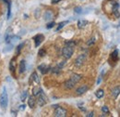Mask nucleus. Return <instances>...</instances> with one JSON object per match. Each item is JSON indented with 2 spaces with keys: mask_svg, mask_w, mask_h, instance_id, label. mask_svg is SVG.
I'll return each mask as SVG.
<instances>
[{
  "mask_svg": "<svg viewBox=\"0 0 120 117\" xmlns=\"http://www.w3.org/2000/svg\"><path fill=\"white\" fill-rule=\"evenodd\" d=\"M38 70H40V72L43 74H45V73H47L50 71V67L45 65V64H41V65L38 66Z\"/></svg>",
  "mask_w": 120,
  "mask_h": 117,
  "instance_id": "nucleus-7",
  "label": "nucleus"
},
{
  "mask_svg": "<svg viewBox=\"0 0 120 117\" xmlns=\"http://www.w3.org/2000/svg\"><path fill=\"white\" fill-rule=\"evenodd\" d=\"M68 22V21H62V22H60L59 24H58V26H57V28H56V31H59L60 29H62V28H63V27H64V26H65V25H66V24H67Z\"/></svg>",
  "mask_w": 120,
  "mask_h": 117,
  "instance_id": "nucleus-20",
  "label": "nucleus"
},
{
  "mask_svg": "<svg viewBox=\"0 0 120 117\" xmlns=\"http://www.w3.org/2000/svg\"><path fill=\"white\" fill-rule=\"evenodd\" d=\"M92 116H94V113L91 112V113H88L87 114V117H92Z\"/></svg>",
  "mask_w": 120,
  "mask_h": 117,
  "instance_id": "nucleus-33",
  "label": "nucleus"
},
{
  "mask_svg": "<svg viewBox=\"0 0 120 117\" xmlns=\"http://www.w3.org/2000/svg\"><path fill=\"white\" fill-rule=\"evenodd\" d=\"M44 39H45V36L43 35V34H37V35H35L34 37H33V40H34V42H35V46L37 47V46H39L41 43L44 41Z\"/></svg>",
  "mask_w": 120,
  "mask_h": 117,
  "instance_id": "nucleus-6",
  "label": "nucleus"
},
{
  "mask_svg": "<svg viewBox=\"0 0 120 117\" xmlns=\"http://www.w3.org/2000/svg\"><path fill=\"white\" fill-rule=\"evenodd\" d=\"M81 75L80 74H77V73H73L72 75H71V77H70V79L75 83V84H77L78 82H79V80L81 79Z\"/></svg>",
  "mask_w": 120,
  "mask_h": 117,
  "instance_id": "nucleus-12",
  "label": "nucleus"
},
{
  "mask_svg": "<svg viewBox=\"0 0 120 117\" xmlns=\"http://www.w3.org/2000/svg\"><path fill=\"white\" fill-rule=\"evenodd\" d=\"M45 20H50V19H52L53 18V13L51 12V11H46V13L45 15Z\"/></svg>",
  "mask_w": 120,
  "mask_h": 117,
  "instance_id": "nucleus-21",
  "label": "nucleus"
},
{
  "mask_svg": "<svg viewBox=\"0 0 120 117\" xmlns=\"http://www.w3.org/2000/svg\"><path fill=\"white\" fill-rule=\"evenodd\" d=\"M119 34H120V31H119Z\"/></svg>",
  "mask_w": 120,
  "mask_h": 117,
  "instance_id": "nucleus-37",
  "label": "nucleus"
},
{
  "mask_svg": "<svg viewBox=\"0 0 120 117\" xmlns=\"http://www.w3.org/2000/svg\"><path fill=\"white\" fill-rule=\"evenodd\" d=\"M37 97H38L37 98V102L39 104V106H44V105L46 104V102H47V98H46V96H45V94L44 93L43 90L39 93V95Z\"/></svg>",
  "mask_w": 120,
  "mask_h": 117,
  "instance_id": "nucleus-3",
  "label": "nucleus"
},
{
  "mask_svg": "<svg viewBox=\"0 0 120 117\" xmlns=\"http://www.w3.org/2000/svg\"><path fill=\"white\" fill-rule=\"evenodd\" d=\"M102 111H103L105 113H109V109H108L106 106H104V107L102 108Z\"/></svg>",
  "mask_w": 120,
  "mask_h": 117,
  "instance_id": "nucleus-30",
  "label": "nucleus"
},
{
  "mask_svg": "<svg viewBox=\"0 0 120 117\" xmlns=\"http://www.w3.org/2000/svg\"><path fill=\"white\" fill-rule=\"evenodd\" d=\"M87 24H88V21H85V20H79V21H78V27H79V29H83Z\"/></svg>",
  "mask_w": 120,
  "mask_h": 117,
  "instance_id": "nucleus-14",
  "label": "nucleus"
},
{
  "mask_svg": "<svg viewBox=\"0 0 120 117\" xmlns=\"http://www.w3.org/2000/svg\"><path fill=\"white\" fill-rule=\"evenodd\" d=\"M94 42H95V38H94V37H92V38H90V41H88L87 45H88V46H90V45L93 44Z\"/></svg>",
  "mask_w": 120,
  "mask_h": 117,
  "instance_id": "nucleus-28",
  "label": "nucleus"
},
{
  "mask_svg": "<svg viewBox=\"0 0 120 117\" xmlns=\"http://www.w3.org/2000/svg\"><path fill=\"white\" fill-rule=\"evenodd\" d=\"M66 45H68V46H75V45H76V43L74 42V41H67L66 42Z\"/></svg>",
  "mask_w": 120,
  "mask_h": 117,
  "instance_id": "nucleus-26",
  "label": "nucleus"
},
{
  "mask_svg": "<svg viewBox=\"0 0 120 117\" xmlns=\"http://www.w3.org/2000/svg\"><path fill=\"white\" fill-rule=\"evenodd\" d=\"M73 52H74V48L73 46H68L66 45L63 49H62V54H63V57L65 58H70L71 56L73 55Z\"/></svg>",
  "mask_w": 120,
  "mask_h": 117,
  "instance_id": "nucleus-2",
  "label": "nucleus"
},
{
  "mask_svg": "<svg viewBox=\"0 0 120 117\" xmlns=\"http://www.w3.org/2000/svg\"><path fill=\"white\" fill-rule=\"evenodd\" d=\"M100 82H101V77L98 79V82H97V84H100Z\"/></svg>",
  "mask_w": 120,
  "mask_h": 117,
  "instance_id": "nucleus-35",
  "label": "nucleus"
},
{
  "mask_svg": "<svg viewBox=\"0 0 120 117\" xmlns=\"http://www.w3.org/2000/svg\"><path fill=\"white\" fill-rule=\"evenodd\" d=\"M30 81H33L34 83H36V84H40V78L38 77V75H37V73H32V74L30 75Z\"/></svg>",
  "mask_w": 120,
  "mask_h": 117,
  "instance_id": "nucleus-13",
  "label": "nucleus"
},
{
  "mask_svg": "<svg viewBox=\"0 0 120 117\" xmlns=\"http://www.w3.org/2000/svg\"><path fill=\"white\" fill-rule=\"evenodd\" d=\"M24 46V43H21L20 45H19V46H18V47H17V53H18V54L19 53V51L21 50V48H22V46Z\"/></svg>",
  "mask_w": 120,
  "mask_h": 117,
  "instance_id": "nucleus-27",
  "label": "nucleus"
},
{
  "mask_svg": "<svg viewBox=\"0 0 120 117\" xmlns=\"http://www.w3.org/2000/svg\"><path fill=\"white\" fill-rule=\"evenodd\" d=\"M25 70H26V61L24 59H22L19 62V73H23L25 72Z\"/></svg>",
  "mask_w": 120,
  "mask_h": 117,
  "instance_id": "nucleus-11",
  "label": "nucleus"
},
{
  "mask_svg": "<svg viewBox=\"0 0 120 117\" xmlns=\"http://www.w3.org/2000/svg\"><path fill=\"white\" fill-rule=\"evenodd\" d=\"M26 98H27V91H23L22 94H21V96H20L21 101H24V100H26Z\"/></svg>",
  "mask_w": 120,
  "mask_h": 117,
  "instance_id": "nucleus-23",
  "label": "nucleus"
},
{
  "mask_svg": "<svg viewBox=\"0 0 120 117\" xmlns=\"http://www.w3.org/2000/svg\"><path fill=\"white\" fill-rule=\"evenodd\" d=\"M88 89H89L88 86L84 85V86H81V87H79V88H77L76 92H77V94H78V95H82V94H84L85 92H87V90H88Z\"/></svg>",
  "mask_w": 120,
  "mask_h": 117,
  "instance_id": "nucleus-8",
  "label": "nucleus"
},
{
  "mask_svg": "<svg viewBox=\"0 0 120 117\" xmlns=\"http://www.w3.org/2000/svg\"><path fill=\"white\" fill-rule=\"evenodd\" d=\"M116 59H117V50H115L110 56V60H113L114 62H116Z\"/></svg>",
  "mask_w": 120,
  "mask_h": 117,
  "instance_id": "nucleus-18",
  "label": "nucleus"
},
{
  "mask_svg": "<svg viewBox=\"0 0 120 117\" xmlns=\"http://www.w3.org/2000/svg\"><path fill=\"white\" fill-rule=\"evenodd\" d=\"M113 13L115 14V16H116V17H117V18H118V17H119V16H120L119 12H118V10H117V9H116V10H115V11H114Z\"/></svg>",
  "mask_w": 120,
  "mask_h": 117,
  "instance_id": "nucleus-31",
  "label": "nucleus"
},
{
  "mask_svg": "<svg viewBox=\"0 0 120 117\" xmlns=\"http://www.w3.org/2000/svg\"><path fill=\"white\" fill-rule=\"evenodd\" d=\"M16 58H12L11 59V61H10V63H9V69H10V71L12 72V73H15V70H16V62H15Z\"/></svg>",
  "mask_w": 120,
  "mask_h": 117,
  "instance_id": "nucleus-16",
  "label": "nucleus"
},
{
  "mask_svg": "<svg viewBox=\"0 0 120 117\" xmlns=\"http://www.w3.org/2000/svg\"><path fill=\"white\" fill-rule=\"evenodd\" d=\"M67 110L62 108V107H57L55 110V116L56 117H65L67 116Z\"/></svg>",
  "mask_w": 120,
  "mask_h": 117,
  "instance_id": "nucleus-4",
  "label": "nucleus"
},
{
  "mask_svg": "<svg viewBox=\"0 0 120 117\" xmlns=\"http://www.w3.org/2000/svg\"><path fill=\"white\" fill-rule=\"evenodd\" d=\"M25 107H26V106H25V105H21V106H20V107H19V110H21V111H23V110H24V109H25Z\"/></svg>",
  "mask_w": 120,
  "mask_h": 117,
  "instance_id": "nucleus-34",
  "label": "nucleus"
},
{
  "mask_svg": "<svg viewBox=\"0 0 120 117\" xmlns=\"http://www.w3.org/2000/svg\"><path fill=\"white\" fill-rule=\"evenodd\" d=\"M8 92L6 88H3L1 97H0V105L2 107V109H6L8 107Z\"/></svg>",
  "mask_w": 120,
  "mask_h": 117,
  "instance_id": "nucleus-1",
  "label": "nucleus"
},
{
  "mask_svg": "<svg viewBox=\"0 0 120 117\" xmlns=\"http://www.w3.org/2000/svg\"><path fill=\"white\" fill-rule=\"evenodd\" d=\"M75 12L77 13V14H81L82 13V8H79V7H77V8H75Z\"/></svg>",
  "mask_w": 120,
  "mask_h": 117,
  "instance_id": "nucleus-24",
  "label": "nucleus"
},
{
  "mask_svg": "<svg viewBox=\"0 0 120 117\" xmlns=\"http://www.w3.org/2000/svg\"><path fill=\"white\" fill-rule=\"evenodd\" d=\"M42 91V88H40V87H36V88H33L32 89V92H33V95L36 97V96H38L39 95V93Z\"/></svg>",
  "mask_w": 120,
  "mask_h": 117,
  "instance_id": "nucleus-19",
  "label": "nucleus"
},
{
  "mask_svg": "<svg viewBox=\"0 0 120 117\" xmlns=\"http://www.w3.org/2000/svg\"><path fill=\"white\" fill-rule=\"evenodd\" d=\"M119 94H120V86L119 87L115 88L113 90H112V95H113V97H114L115 99H116V98L118 97Z\"/></svg>",
  "mask_w": 120,
  "mask_h": 117,
  "instance_id": "nucleus-15",
  "label": "nucleus"
},
{
  "mask_svg": "<svg viewBox=\"0 0 120 117\" xmlns=\"http://www.w3.org/2000/svg\"><path fill=\"white\" fill-rule=\"evenodd\" d=\"M85 60H86V55L85 54H81V55H79L78 58H76L75 65L77 67H80V66H82L84 64Z\"/></svg>",
  "mask_w": 120,
  "mask_h": 117,
  "instance_id": "nucleus-5",
  "label": "nucleus"
},
{
  "mask_svg": "<svg viewBox=\"0 0 120 117\" xmlns=\"http://www.w3.org/2000/svg\"><path fill=\"white\" fill-rule=\"evenodd\" d=\"M104 95H105V92H104L103 89H98V90L95 92V96H96L98 99H102V98L104 97Z\"/></svg>",
  "mask_w": 120,
  "mask_h": 117,
  "instance_id": "nucleus-17",
  "label": "nucleus"
},
{
  "mask_svg": "<svg viewBox=\"0 0 120 117\" xmlns=\"http://www.w3.org/2000/svg\"><path fill=\"white\" fill-rule=\"evenodd\" d=\"M61 0H51V2H52V4H57L58 2H60Z\"/></svg>",
  "mask_w": 120,
  "mask_h": 117,
  "instance_id": "nucleus-32",
  "label": "nucleus"
},
{
  "mask_svg": "<svg viewBox=\"0 0 120 117\" xmlns=\"http://www.w3.org/2000/svg\"><path fill=\"white\" fill-rule=\"evenodd\" d=\"M55 25H56V23L53 21V22H50V23H48V24L46 25V28H47V29H51V28H53Z\"/></svg>",
  "mask_w": 120,
  "mask_h": 117,
  "instance_id": "nucleus-25",
  "label": "nucleus"
},
{
  "mask_svg": "<svg viewBox=\"0 0 120 117\" xmlns=\"http://www.w3.org/2000/svg\"><path fill=\"white\" fill-rule=\"evenodd\" d=\"M35 103H36V99H35V96L32 95V96H30L29 97V100H28V105L30 108H34L35 106Z\"/></svg>",
  "mask_w": 120,
  "mask_h": 117,
  "instance_id": "nucleus-9",
  "label": "nucleus"
},
{
  "mask_svg": "<svg viewBox=\"0 0 120 117\" xmlns=\"http://www.w3.org/2000/svg\"><path fill=\"white\" fill-rule=\"evenodd\" d=\"M8 20H9L10 18V14H11V3L8 2Z\"/></svg>",
  "mask_w": 120,
  "mask_h": 117,
  "instance_id": "nucleus-22",
  "label": "nucleus"
},
{
  "mask_svg": "<svg viewBox=\"0 0 120 117\" xmlns=\"http://www.w3.org/2000/svg\"><path fill=\"white\" fill-rule=\"evenodd\" d=\"M64 85H65V88H67V89H71V88H74V86H75L76 84L71 80V79H69V80L66 81Z\"/></svg>",
  "mask_w": 120,
  "mask_h": 117,
  "instance_id": "nucleus-10",
  "label": "nucleus"
},
{
  "mask_svg": "<svg viewBox=\"0 0 120 117\" xmlns=\"http://www.w3.org/2000/svg\"><path fill=\"white\" fill-rule=\"evenodd\" d=\"M45 55V49H41L40 51H39V56L40 57H44Z\"/></svg>",
  "mask_w": 120,
  "mask_h": 117,
  "instance_id": "nucleus-29",
  "label": "nucleus"
},
{
  "mask_svg": "<svg viewBox=\"0 0 120 117\" xmlns=\"http://www.w3.org/2000/svg\"><path fill=\"white\" fill-rule=\"evenodd\" d=\"M4 2H6V3H8V0H4Z\"/></svg>",
  "mask_w": 120,
  "mask_h": 117,
  "instance_id": "nucleus-36",
  "label": "nucleus"
}]
</instances>
